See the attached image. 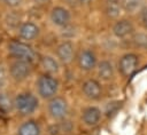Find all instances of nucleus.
<instances>
[{
  "instance_id": "nucleus-28",
  "label": "nucleus",
  "mask_w": 147,
  "mask_h": 135,
  "mask_svg": "<svg viewBox=\"0 0 147 135\" xmlns=\"http://www.w3.org/2000/svg\"><path fill=\"white\" fill-rule=\"evenodd\" d=\"M36 3H45L46 1H48V0H33Z\"/></svg>"
},
{
  "instance_id": "nucleus-22",
  "label": "nucleus",
  "mask_w": 147,
  "mask_h": 135,
  "mask_svg": "<svg viewBox=\"0 0 147 135\" xmlns=\"http://www.w3.org/2000/svg\"><path fill=\"white\" fill-rule=\"evenodd\" d=\"M11 108V102L5 94H0V109L3 111H8Z\"/></svg>"
},
{
  "instance_id": "nucleus-2",
  "label": "nucleus",
  "mask_w": 147,
  "mask_h": 135,
  "mask_svg": "<svg viewBox=\"0 0 147 135\" xmlns=\"http://www.w3.org/2000/svg\"><path fill=\"white\" fill-rule=\"evenodd\" d=\"M37 88L39 95L42 98H52L57 93L59 82L54 77L49 74H42L37 81Z\"/></svg>"
},
{
  "instance_id": "nucleus-7",
  "label": "nucleus",
  "mask_w": 147,
  "mask_h": 135,
  "mask_svg": "<svg viewBox=\"0 0 147 135\" xmlns=\"http://www.w3.org/2000/svg\"><path fill=\"white\" fill-rule=\"evenodd\" d=\"M51 21L57 26H64L70 22V13L64 7H54L51 11Z\"/></svg>"
},
{
  "instance_id": "nucleus-13",
  "label": "nucleus",
  "mask_w": 147,
  "mask_h": 135,
  "mask_svg": "<svg viewBox=\"0 0 147 135\" xmlns=\"http://www.w3.org/2000/svg\"><path fill=\"white\" fill-rule=\"evenodd\" d=\"M101 111L96 106H88L83 112V121L87 126H94L100 121Z\"/></svg>"
},
{
  "instance_id": "nucleus-14",
  "label": "nucleus",
  "mask_w": 147,
  "mask_h": 135,
  "mask_svg": "<svg viewBox=\"0 0 147 135\" xmlns=\"http://www.w3.org/2000/svg\"><path fill=\"white\" fill-rule=\"evenodd\" d=\"M98 76L101 80H110L114 77V68L111 63L108 61H101L98 64Z\"/></svg>"
},
{
  "instance_id": "nucleus-18",
  "label": "nucleus",
  "mask_w": 147,
  "mask_h": 135,
  "mask_svg": "<svg viewBox=\"0 0 147 135\" xmlns=\"http://www.w3.org/2000/svg\"><path fill=\"white\" fill-rule=\"evenodd\" d=\"M119 2L122 8L127 13H136L142 5V0H119Z\"/></svg>"
},
{
  "instance_id": "nucleus-19",
  "label": "nucleus",
  "mask_w": 147,
  "mask_h": 135,
  "mask_svg": "<svg viewBox=\"0 0 147 135\" xmlns=\"http://www.w3.org/2000/svg\"><path fill=\"white\" fill-rule=\"evenodd\" d=\"M132 42L136 47L139 48H147V32H137L132 37Z\"/></svg>"
},
{
  "instance_id": "nucleus-10",
  "label": "nucleus",
  "mask_w": 147,
  "mask_h": 135,
  "mask_svg": "<svg viewBox=\"0 0 147 135\" xmlns=\"http://www.w3.org/2000/svg\"><path fill=\"white\" fill-rule=\"evenodd\" d=\"M18 34L24 40H33L39 34V27L32 22H25L20 25Z\"/></svg>"
},
{
  "instance_id": "nucleus-27",
  "label": "nucleus",
  "mask_w": 147,
  "mask_h": 135,
  "mask_svg": "<svg viewBox=\"0 0 147 135\" xmlns=\"http://www.w3.org/2000/svg\"><path fill=\"white\" fill-rule=\"evenodd\" d=\"M92 0H79V5L82 6H87L88 3H91Z\"/></svg>"
},
{
  "instance_id": "nucleus-21",
  "label": "nucleus",
  "mask_w": 147,
  "mask_h": 135,
  "mask_svg": "<svg viewBox=\"0 0 147 135\" xmlns=\"http://www.w3.org/2000/svg\"><path fill=\"white\" fill-rule=\"evenodd\" d=\"M75 34H76V29H75V26H72V25H70V24H67V25L62 26L61 35H62L63 38H72Z\"/></svg>"
},
{
  "instance_id": "nucleus-4",
  "label": "nucleus",
  "mask_w": 147,
  "mask_h": 135,
  "mask_svg": "<svg viewBox=\"0 0 147 135\" xmlns=\"http://www.w3.org/2000/svg\"><path fill=\"white\" fill-rule=\"evenodd\" d=\"M31 70H32L31 63L28 61H23V59L14 61L9 68L10 77L16 81H22L26 79L31 73Z\"/></svg>"
},
{
  "instance_id": "nucleus-24",
  "label": "nucleus",
  "mask_w": 147,
  "mask_h": 135,
  "mask_svg": "<svg viewBox=\"0 0 147 135\" xmlns=\"http://www.w3.org/2000/svg\"><path fill=\"white\" fill-rule=\"evenodd\" d=\"M140 22H141L142 26L147 29V8L141 10V13H140Z\"/></svg>"
},
{
  "instance_id": "nucleus-1",
  "label": "nucleus",
  "mask_w": 147,
  "mask_h": 135,
  "mask_svg": "<svg viewBox=\"0 0 147 135\" xmlns=\"http://www.w3.org/2000/svg\"><path fill=\"white\" fill-rule=\"evenodd\" d=\"M14 106L22 114H31L38 108V100L31 93H21L15 97Z\"/></svg>"
},
{
  "instance_id": "nucleus-20",
  "label": "nucleus",
  "mask_w": 147,
  "mask_h": 135,
  "mask_svg": "<svg viewBox=\"0 0 147 135\" xmlns=\"http://www.w3.org/2000/svg\"><path fill=\"white\" fill-rule=\"evenodd\" d=\"M5 21L10 27H15V26H17L20 24V16L14 14V13H9V14H7Z\"/></svg>"
},
{
  "instance_id": "nucleus-17",
  "label": "nucleus",
  "mask_w": 147,
  "mask_h": 135,
  "mask_svg": "<svg viewBox=\"0 0 147 135\" xmlns=\"http://www.w3.org/2000/svg\"><path fill=\"white\" fill-rule=\"evenodd\" d=\"M40 64H41L42 69L48 73H55L59 71V63L52 56H48V55L42 56L40 59Z\"/></svg>"
},
{
  "instance_id": "nucleus-3",
  "label": "nucleus",
  "mask_w": 147,
  "mask_h": 135,
  "mask_svg": "<svg viewBox=\"0 0 147 135\" xmlns=\"http://www.w3.org/2000/svg\"><path fill=\"white\" fill-rule=\"evenodd\" d=\"M9 53L16 58V59H23L32 63L36 58V53L29 45L21 42V41H11L8 45Z\"/></svg>"
},
{
  "instance_id": "nucleus-8",
  "label": "nucleus",
  "mask_w": 147,
  "mask_h": 135,
  "mask_svg": "<svg viewBox=\"0 0 147 135\" xmlns=\"http://www.w3.org/2000/svg\"><path fill=\"white\" fill-rule=\"evenodd\" d=\"M74 45L70 41H63L56 48V55L62 63H70L74 58Z\"/></svg>"
},
{
  "instance_id": "nucleus-26",
  "label": "nucleus",
  "mask_w": 147,
  "mask_h": 135,
  "mask_svg": "<svg viewBox=\"0 0 147 135\" xmlns=\"http://www.w3.org/2000/svg\"><path fill=\"white\" fill-rule=\"evenodd\" d=\"M65 1L70 6H77V5H79V0H65Z\"/></svg>"
},
{
  "instance_id": "nucleus-12",
  "label": "nucleus",
  "mask_w": 147,
  "mask_h": 135,
  "mask_svg": "<svg viewBox=\"0 0 147 135\" xmlns=\"http://www.w3.org/2000/svg\"><path fill=\"white\" fill-rule=\"evenodd\" d=\"M78 64H79V68L84 71H90L94 69L96 65V58H95L94 53L91 50L82 51L78 57Z\"/></svg>"
},
{
  "instance_id": "nucleus-5",
  "label": "nucleus",
  "mask_w": 147,
  "mask_h": 135,
  "mask_svg": "<svg viewBox=\"0 0 147 135\" xmlns=\"http://www.w3.org/2000/svg\"><path fill=\"white\" fill-rule=\"evenodd\" d=\"M48 112L54 119H62L68 113V104L62 97H52L48 103Z\"/></svg>"
},
{
  "instance_id": "nucleus-6",
  "label": "nucleus",
  "mask_w": 147,
  "mask_h": 135,
  "mask_svg": "<svg viewBox=\"0 0 147 135\" xmlns=\"http://www.w3.org/2000/svg\"><path fill=\"white\" fill-rule=\"evenodd\" d=\"M137 65H138V57H137V55L131 54V53L123 55L118 63L122 74H124L126 77L130 76L137 69Z\"/></svg>"
},
{
  "instance_id": "nucleus-25",
  "label": "nucleus",
  "mask_w": 147,
  "mask_h": 135,
  "mask_svg": "<svg viewBox=\"0 0 147 135\" xmlns=\"http://www.w3.org/2000/svg\"><path fill=\"white\" fill-rule=\"evenodd\" d=\"M3 1L9 7H17V6H20L22 3L23 0H3Z\"/></svg>"
},
{
  "instance_id": "nucleus-11",
  "label": "nucleus",
  "mask_w": 147,
  "mask_h": 135,
  "mask_svg": "<svg viewBox=\"0 0 147 135\" xmlns=\"http://www.w3.org/2000/svg\"><path fill=\"white\" fill-rule=\"evenodd\" d=\"M83 93L91 100H96L101 96V86L94 79H88L83 84Z\"/></svg>"
},
{
  "instance_id": "nucleus-23",
  "label": "nucleus",
  "mask_w": 147,
  "mask_h": 135,
  "mask_svg": "<svg viewBox=\"0 0 147 135\" xmlns=\"http://www.w3.org/2000/svg\"><path fill=\"white\" fill-rule=\"evenodd\" d=\"M7 70L5 68V65L2 63H0V88L5 87V85L7 84Z\"/></svg>"
},
{
  "instance_id": "nucleus-16",
  "label": "nucleus",
  "mask_w": 147,
  "mask_h": 135,
  "mask_svg": "<svg viewBox=\"0 0 147 135\" xmlns=\"http://www.w3.org/2000/svg\"><path fill=\"white\" fill-rule=\"evenodd\" d=\"M39 134H40L39 126L37 125V122L32 120L22 124L21 127L18 128V135H39Z\"/></svg>"
},
{
  "instance_id": "nucleus-9",
  "label": "nucleus",
  "mask_w": 147,
  "mask_h": 135,
  "mask_svg": "<svg viewBox=\"0 0 147 135\" xmlns=\"http://www.w3.org/2000/svg\"><path fill=\"white\" fill-rule=\"evenodd\" d=\"M113 33L117 38H125L133 33V25L129 19H119L114 24Z\"/></svg>"
},
{
  "instance_id": "nucleus-15",
  "label": "nucleus",
  "mask_w": 147,
  "mask_h": 135,
  "mask_svg": "<svg viewBox=\"0 0 147 135\" xmlns=\"http://www.w3.org/2000/svg\"><path fill=\"white\" fill-rule=\"evenodd\" d=\"M105 11L109 18H117L121 15L122 6L119 0H106L105 3Z\"/></svg>"
}]
</instances>
